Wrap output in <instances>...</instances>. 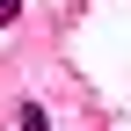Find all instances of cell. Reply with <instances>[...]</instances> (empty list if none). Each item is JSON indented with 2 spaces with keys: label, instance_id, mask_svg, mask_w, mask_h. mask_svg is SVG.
Wrapping results in <instances>:
<instances>
[{
  "label": "cell",
  "instance_id": "2",
  "mask_svg": "<svg viewBox=\"0 0 131 131\" xmlns=\"http://www.w3.org/2000/svg\"><path fill=\"white\" fill-rule=\"evenodd\" d=\"M15 15H22V0H0V29H7V22H15Z\"/></svg>",
  "mask_w": 131,
  "mask_h": 131
},
{
  "label": "cell",
  "instance_id": "1",
  "mask_svg": "<svg viewBox=\"0 0 131 131\" xmlns=\"http://www.w3.org/2000/svg\"><path fill=\"white\" fill-rule=\"evenodd\" d=\"M15 124H22V131H51V117H44L37 102H22V117H15Z\"/></svg>",
  "mask_w": 131,
  "mask_h": 131
}]
</instances>
